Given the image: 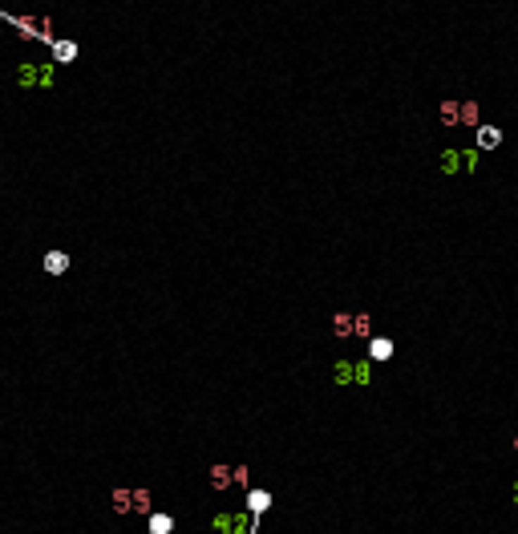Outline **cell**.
I'll return each instance as SVG.
<instances>
[{
  "label": "cell",
  "mask_w": 518,
  "mask_h": 534,
  "mask_svg": "<svg viewBox=\"0 0 518 534\" xmlns=\"http://www.w3.org/2000/svg\"><path fill=\"white\" fill-rule=\"evenodd\" d=\"M441 122L446 126H457V101H450V97L441 101Z\"/></svg>",
  "instance_id": "obj_15"
},
{
  "label": "cell",
  "mask_w": 518,
  "mask_h": 534,
  "mask_svg": "<svg viewBox=\"0 0 518 534\" xmlns=\"http://www.w3.org/2000/svg\"><path fill=\"white\" fill-rule=\"evenodd\" d=\"M77 53H81V45H77V41H65V37H53V45H49V61H53V65H69V61H77Z\"/></svg>",
  "instance_id": "obj_5"
},
{
  "label": "cell",
  "mask_w": 518,
  "mask_h": 534,
  "mask_svg": "<svg viewBox=\"0 0 518 534\" xmlns=\"http://www.w3.org/2000/svg\"><path fill=\"white\" fill-rule=\"evenodd\" d=\"M332 376H336V385H348V381H353V364H348V360H340L336 369H332Z\"/></svg>",
  "instance_id": "obj_16"
},
{
  "label": "cell",
  "mask_w": 518,
  "mask_h": 534,
  "mask_svg": "<svg viewBox=\"0 0 518 534\" xmlns=\"http://www.w3.org/2000/svg\"><path fill=\"white\" fill-rule=\"evenodd\" d=\"M170 530H175L170 514H150V534H170Z\"/></svg>",
  "instance_id": "obj_13"
},
{
  "label": "cell",
  "mask_w": 518,
  "mask_h": 534,
  "mask_svg": "<svg viewBox=\"0 0 518 534\" xmlns=\"http://www.w3.org/2000/svg\"><path fill=\"white\" fill-rule=\"evenodd\" d=\"M498 142H502V134L494 126H478V146H482V150H494Z\"/></svg>",
  "instance_id": "obj_11"
},
{
  "label": "cell",
  "mask_w": 518,
  "mask_h": 534,
  "mask_svg": "<svg viewBox=\"0 0 518 534\" xmlns=\"http://www.w3.org/2000/svg\"><path fill=\"white\" fill-rule=\"evenodd\" d=\"M353 336H360V340H369V336H372V316L356 312V316H353Z\"/></svg>",
  "instance_id": "obj_12"
},
{
  "label": "cell",
  "mask_w": 518,
  "mask_h": 534,
  "mask_svg": "<svg viewBox=\"0 0 518 534\" xmlns=\"http://www.w3.org/2000/svg\"><path fill=\"white\" fill-rule=\"evenodd\" d=\"M466 158H457V150H446V158H441V170H462Z\"/></svg>",
  "instance_id": "obj_17"
},
{
  "label": "cell",
  "mask_w": 518,
  "mask_h": 534,
  "mask_svg": "<svg viewBox=\"0 0 518 534\" xmlns=\"http://www.w3.org/2000/svg\"><path fill=\"white\" fill-rule=\"evenodd\" d=\"M514 450H518V437H514Z\"/></svg>",
  "instance_id": "obj_19"
},
{
  "label": "cell",
  "mask_w": 518,
  "mask_h": 534,
  "mask_svg": "<svg viewBox=\"0 0 518 534\" xmlns=\"http://www.w3.org/2000/svg\"><path fill=\"white\" fill-rule=\"evenodd\" d=\"M251 522L255 518L247 514V510H239V514H215L210 518V526L219 534H251Z\"/></svg>",
  "instance_id": "obj_4"
},
{
  "label": "cell",
  "mask_w": 518,
  "mask_h": 534,
  "mask_svg": "<svg viewBox=\"0 0 518 534\" xmlns=\"http://www.w3.org/2000/svg\"><path fill=\"white\" fill-rule=\"evenodd\" d=\"M478 117H482L478 101H457V126H478Z\"/></svg>",
  "instance_id": "obj_8"
},
{
  "label": "cell",
  "mask_w": 518,
  "mask_h": 534,
  "mask_svg": "<svg viewBox=\"0 0 518 534\" xmlns=\"http://www.w3.org/2000/svg\"><path fill=\"white\" fill-rule=\"evenodd\" d=\"M69 263H73V259L65 255V251H45V259H41V267H45L49 275H65Z\"/></svg>",
  "instance_id": "obj_6"
},
{
  "label": "cell",
  "mask_w": 518,
  "mask_h": 534,
  "mask_svg": "<svg viewBox=\"0 0 518 534\" xmlns=\"http://www.w3.org/2000/svg\"><path fill=\"white\" fill-rule=\"evenodd\" d=\"M113 514H150V490H113Z\"/></svg>",
  "instance_id": "obj_3"
},
{
  "label": "cell",
  "mask_w": 518,
  "mask_h": 534,
  "mask_svg": "<svg viewBox=\"0 0 518 534\" xmlns=\"http://www.w3.org/2000/svg\"><path fill=\"white\" fill-rule=\"evenodd\" d=\"M210 485H215V490H227V485H235L231 469H227V466H210Z\"/></svg>",
  "instance_id": "obj_10"
},
{
  "label": "cell",
  "mask_w": 518,
  "mask_h": 534,
  "mask_svg": "<svg viewBox=\"0 0 518 534\" xmlns=\"http://www.w3.org/2000/svg\"><path fill=\"white\" fill-rule=\"evenodd\" d=\"M267 506H272V494L267 490H247V514L251 518H259Z\"/></svg>",
  "instance_id": "obj_7"
},
{
  "label": "cell",
  "mask_w": 518,
  "mask_h": 534,
  "mask_svg": "<svg viewBox=\"0 0 518 534\" xmlns=\"http://www.w3.org/2000/svg\"><path fill=\"white\" fill-rule=\"evenodd\" d=\"M369 356H372V360H388V356H393V340H372Z\"/></svg>",
  "instance_id": "obj_14"
},
{
  "label": "cell",
  "mask_w": 518,
  "mask_h": 534,
  "mask_svg": "<svg viewBox=\"0 0 518 534\" xmlns=\"http://www.w3.org/2000/svg\"><path fill=\"white\" fill-rule=\"evenodd\" d=\"M332 336L336 340L353 336V312H336V316H332Z\"/></svg>",
  "instance_id": "obj_9"
},
{
  "label": "cell",
  "mask_w": 518,
  "mask_h": 534,
  "mask_svg": "<svg viewBox=\"0 0 518 534\" xmlns=\"http://www.w3.org/2000/svg\"><path fill=\"white\" fill-rule=\"evenodd\" d=\"M514 502H518V485H514Z\"/></svg>",
  "instance_id": "obj_18"
},
{
  "label": "cell",
  "mask_w": 518,
  "mask_h": 534,
  "mask_svg": "<svg viewBox=\"0 0 518 534\" xmlns=\"http://www.w3.org/2000/svg\"><path fill=\"white\" fill-rule=\"evenodd\" d=\"M16 85H20V89H53V85H57V65L49 61H20L16 65Z\"/></svg>",
  "instance_id": "obj_2"
},
{
  "label": "cell",
  "mask_w": 518,
  "mask_h": 534,
  "mask_svg": "<svg viewBox=\"0 0 518 534\" xmlns=\"http://www.w3.org/2000/svg\"><path fill=\"white\" fill-rule=\"evenodd\" d=\"M0 20L4 25H13L25 41H37V45H53V37H57V29H53V16H29V13H4L0 8Z\"/></svg>",
  "instance_id": "obj_1"
}]
</instances>
